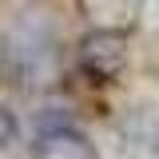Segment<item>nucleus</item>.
<instances>
[{
	"label": "nucleus",
	"instance_id": "obj_3",
	"mask_svg": "<svg viewBox=\"0 0 159 159\" xmlns=\"http://www.w3.org/2000/svg\"><path fill=\"white\" fill-rule=\"evenodd\" d=\"M0 60H4V48H0Z\"/></svg>",
	"mask_w": 159,
	"mask_h": 159
},
{
	"label": "nucleus",
	"instance_id": "obj_2",
	"mask_svg": "<svg viewBox=\"0 0 159 159\" xmlns=\"http://www.w3.org/2000/svg\"><path fill=\"white\" fill-rule=\"evenodd\" d=\"M16 143V116L8 107H0V151H8Z\"/></svg>",
	"mask_w": 159,
	"mask_h": 159
},
{
	"label": "nucleus",
	"instance_id": "obj_1",
	"mask_svg": "<svg viewBox=\"0 0 159 159\" xmlns=\"http://www.w3.org/2000/svg\"><path fill=\"white\" fill-rule=\"evenodd\" d=\"M123 60H127V48H123L119 32H92L80 44V64H84L88 76H96V80H116Z\"/></svg>",
	"mask_w": 159,
	"mask_h": 159
}]
</instances>
